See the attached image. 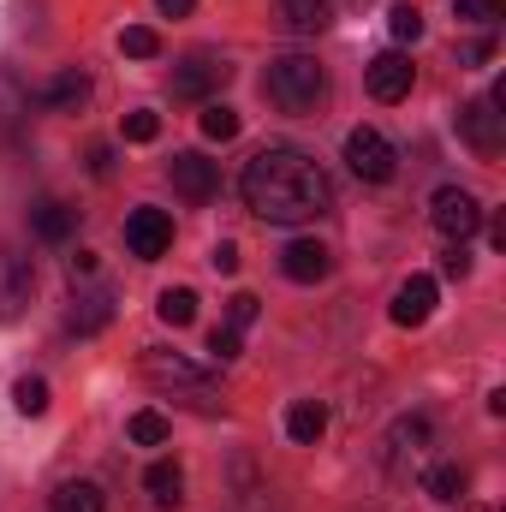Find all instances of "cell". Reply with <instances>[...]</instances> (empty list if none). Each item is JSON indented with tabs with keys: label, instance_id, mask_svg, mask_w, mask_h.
<instances>
[{
	"label": "cell",
	"instance_id": "obj_6",
	"mask_svg": "<svg viewBox=\"0 0 506 512\" xmlns=\"http://www.w3.org/2000/svg\"><path fill=\"white\" fill-rule=\"evenodd\" d=\"M429 441H435L429 417H399V423L387 429V441H381V465H387L393 477H405V471L429 453Z\"/></svg>",
	"mask_w": 506,
	"mask_h": 512
},
{
	"label": "cell",
	"instance_id": "obj_32",
	"mask_svg": "<svg viewBox=\"0 0 506 512\" xmlns=\"http://www.w3.org/2000/svg\"><path fill=\"white\" fill-rule=\"evenodd\" d=\"M209 352H215L221 364H233V358H239V328H227V322H221V328L209 334Z\"/></svg>",
	"mask_w": 506,
	"mask_h": 512
},
{
	"label": "cell",
	"instance_id": "obj_11",
	"mask_svg": "<svg viewBox=\"0 0 506 512\" xmlns=\"http://www.w3.org/2000/svg\"><path fill=\"white\" fill-rule=\"evenodd\" d=\"M108 322H114V292H108V286H84V292H72V310H66V328H72V334L90 340V334H102Z\"/></svg>",
	"mask_w": 506,
	"mask_h": 512
},
{
	"label": "cell",
	"instance_id": "obj_21",
	"mask_svg": "<svg viewBox=\"0 0 506 512\" xmlns=\"http://www.w3.org/2000/svg\"><path fill=\"white\" fill-rule=\"evenodd\" d=\"M48 512H102V489L90 477H72L48 495Z\"/></svg>",
	"mask_w": 506,
	"mask_h": 512
},
{
	"label": "cell",
	"instance_id": "obj_20",
	"mask_svg": "<svg viewBox=\"0 0 506 512\" xmlns=\"http://www.w3.org/2000/svg\"><path fill=\"white\" fill-rule=\"evenodd\" d=\"M143 489H149L155 507H179V501H185V471H179L173 459H155V465L143 471Z\"/></svg>",
	"mask_w": 506,
	"mask_h": 512
},
{
	"label": "cell",
	"instance_id": "obj_25",
	"mask_svg": "<svg viewBox=\"0 0 506 512\" xmlns=\"http://www.w3.org/2000/svg\"><path fill=\"white\" fill-rule=\"evenodd\" d=\"M239 126H245V120H239V114H233L227 102H209V108H203V137L227 143V137H239Z\"/></svg>",
	"mask_w": 506,
	"mask_h": 512
},
{
	"label": "cell",
	"instance_id": "obj_3",
	"mask_svg": "<svg viewBox=\"0 0 506 512\" xmlns=\"http://www.w3.org/2000/svg\"><path fill=\"white\" fill-rule=\"evenodd\" d=\"M262 96H268L280 114H316L322 96H328V72H322L310 54H280V60H268V72H262Z\"/></svg>",
	"mask_w": 506,
	"mask_h": 512
},
{
	"label": "cell",
	"instance_id": "obj_10",
	"mask_svg": "<svg viewBox=\"0 0 506 512\" xmlns=\"http://www.w3.org/2000/svg\"><path fill=\"white\" fill-rule=\"evenodd\" d=\"M173 191L185 197V203H209L215 191H221V173H215V161L209 155H197V149H185V155H173Z\"/></svg>",
	"mask_w": 506,
	"mask_h": 512
},
{
	"label": "cell",
	"instance_id": "obj_28",
	"mask_svg": "<svg viewBox=\"0 0 506 512\" xmlns=\"http://www.w3.org/2000/svg\"><path fill=\"white\" fill-rule=\"evenodd\" d=\"M387 30H393V42H417V36H423V12H417L411 0H399V6L387 12Z\"/></svg>",
	"mask_w": 506,
	"mask_h": 512
},
{
	"label": "cell",
	"instance_id": "obj_12",
	"mask_svg": "<svg viewBox=\"0 0 506 512\" xmlns=\"http://www.w3.org/2000/svg\"><path fill=\"white\" fill-rule=\"evenodd\" d=\"M411 78H417V72H411L405 54H376L370 72H364V84H370L376 102H405V96H411Z\"/></svg>",
	"mask_w": 506,
	"mask_h": 512
},
{
	"label": "cell",
	"instance_id": "obj_8",
	"mask_svg": "<svg viewBox=\"0 0 506 512\" xmlns=\"http://www.w3.org/2000/svg\"><path fill=\"white\" fill-rule=\"evenodd\" d=\"M227 78H233V66H227L221 54H191V60L173 72V96H185V102H209Z\"/></svg>",
	"mask_w": 506,
	"mask_h": 512
},
{
	"label": "cell",
	"instance_id": "obj_23",
	"mask_svg": "<svg viewBox=\"0 0 506 512\" xmlns=\"http://www.w3.org/2000/svg\"><path fill=\"white\" fill-rule=\"evenodd\" d=\"M155 316H161L167 328H191V322H197V292H191V286H167V292L155 298Z\"/></svg>",
	"mask_w": 506,
	"mask_h": 512
},
{
	"label": "cell",
	"instance_id": "obj_30",
	"mask_svg": "<svg viewBox=\"0 0 506 512\" xmlns=\"http://www.w3.org/2000/svg\"><path fill=\"white\" fill-rule=\"evenodd\" d=\"M256 310H262V304H256L251 292H233V298H227V328H239V334H245V328L256 322Z\"/></svg>",
	"mask_w": 506,
	"mask_h": 512
},
{
	"label": "cell",
	"instance_id": "obj_18",
	"mask_svg": "<svg viewBox=\"0 0 506 512\" xmlns=\"http://www.w3.org/2000/svg\"><path fill=\"white\" fill-rule=\"evenodd\" d=\"M30 292H36L30 262H6V280H0V322H18L24 304H30Z\"/></svg>",
	"mask_w": 506,
	"mask_h": 512
},
{
	"label": "cell",
	"instance_id": "obj_38",
	"mask_svg": "<svg viewBox=\"0 0 506 512\" xmlns=\"http://www.w3.org/2000/svg\"><path fill=\"white\" fill-rule=\"evenodd\" d=\"M489 54H495V42H489V36H483V42H471V48H465V54H459V60H465V66H483V60H489Z\"/></svg>",
	"mask_w": 506,
	"mask_h": 512
},
{
	"label": "cell",
	"instance_id": "obj_26",
	"mask_svg": "<svg viewBox=\"0 0 506 512\" xmlns=\"http://www.w3.org/2000/svg\"><path fill=\"white\" fill-rule=\"evenodd\" d=\"M12 405H18L24 417H42V411H48V382H42V376H24V382H12Z\"/></svg>",
	"mask_w": 506,
	"mask_h": 512
},
{
	"label": "cell",
	"instance_id": "obj_35",
	"mask_svg": "<svg viewBox=\"0 0 506 512\" xmlns=\"http://www.w3.org/2000/svg\"><path fill=\"white\" fill-rule=\"evenodd\" d=\"M441 274H447V280H465V274H471V256H465V245H453V251L441 256Z\"/></svg>",
	"mask_w": 506,
	"mask_h": 512
},
{
	"label": "cell",
	"instance_id": "obj_14",
	"mask_svg": "<svg viewBox=\"0 0 506 512\" xmlns=\"http://www.w3.org/2000/svg\"><path fill=\"white\" fill-rule=\"evenodd\" d=\"M84 102H90V78L84 72H60V78H48L30 96V108H42V114H78Z\"/></svg>",
	"mask_w": 506,
	"mask_h": 512
},
{
	"label": "cell",
	"instance_id": "obj_36",
	"mask_svg": "<svg viewBox=\"0 0 506 512\" xmlns=\"http://www.w3.org/2000/svg\"><path fill=\"white\" fill-rule=\"evenodd\" d=\"M66 274H72V286H78V280H90V274H96V251H78L72 262H66Z\"/></svg>",
	"mask_w": 506,
	"mask_h": 512
},
{
	"label": "cell",
	"instance_id": "obj_29",
	"mask_svg": "<svg viewBox=\"0 0 506 512\" xmlns=\"http://www.w3.org/2000/svg\"><path fill=\"white\" fill-rule=\"evenodd\" d=\"M120 54H131V60H155V54H161V36H155L149 24H131L126 36H120Z\"/></svg>",
	"mask_w": 506,
	"mask_h": 512
},
{
	"label": "cell",
	"instance_id": "obj_33",
	"mask_svg": "<svg viewBox=\"0 0 506 512\" xmlns=\"http://www.w3.org/2000/svg\"><path fill=\"white\" fill-rule=\"evenodd\" d=\"M453 12H459L465 24H495L501 6H495V0H453Z\"/></svg>",
	"mask_w": 506,
	"mask_h": 512
},
{
	"label": "cell",
	"instance_id": "obj_31",
	"mask_svg": "<svg viewBox=\"0 0 506 512\" xmlns=\"http://www.w3.org/2000/svg\"><path fill=\"white\" fill-rule=\"evenodd\" d=\"M155 131H161V120H155L149 108H137V114H126V143H155Z\"/></svg>",
	"mask_w": 506,
	"mask_h": 512
},
{
	"label": "cell",
	"instance_id": "obj_24",
	"mask_svg": "<svg viewBox=\"0 0 506 512\" xmlns=\"http://www.w3.org/2000/svg\"><path fill=\"white\" fill-rule=\"evenodd\" d=\"M423 495L441 501V507H453V501L465 495V465H435V471L423 477Z\"/></svg>",
	"mask_w": 506,
	"mask_h": 512
},
{
	"label": "cell",
	"instance_id": "obj_27",
	"mask_svg": "<svg viewBox=\"0 0 506 512\" xmlns=\"http://www.w3.org/2000/svg\"><path fill=\"white\" fill-rule=\"evenodd\" d=\"M126 435L137 447H161V441H167V417H161V411H137L126 423Z\"/></svg>",
	"mask_w": 506,
	"mask_h": 512
},
{
	"label": "cell",
	"instance_id": "obj_34",
	"mask_svg": "<svg viewBox=\"0 0 506 512\" xmlns=\"http://www.w3.org/2000/svg\"><path fill=\"white\" fill-rule=\"evenodd\" d=\"M209 262H215V274H239V245H233V239H221V245L209 251Z\"/></svg>",
	"mask_w": 506,
	"mask_h": 512
},
{
	"label": "cell",
	"instance_id": "obj_7",
	"mask_svg": "<svg viewBox=\"0 0 506 512\" xmlns=\"http://www.w3.org/2000/svg\"><path fill=\"white\" fill-rule=\"evenodd\" d=\"M459 137L477 149V155H501V90H489V96H477V102H465L459 108Z\"/></svg>",
	"mask_w": 506,
	"mask_h": 512
},
{
	"label": "cell",
	"instance_id": "obj_22",
	"mask_svg": "<svg viewBox=\"0 0 506 512\" xmlns=\"http://www.w3.org/2000/svg\"><path fill=\"white\" fill-rule=\"evenodd\" d=\"M24 114H30V90L12 72H0V137H12V131L24 126Z\"/></svg>",
	"mask_w": 506,
	"mask_h": 512
},
{
	"label": "cell",
	"instance_id": "obj_39",
	"mask_svg": "<svg viewBox=\"0 0 506 512\" xmlns=\"http://www.w3.org/2000/svg\"><path fill=\"white\" fill-rule=\"evenodd\" d=\"M155 6H161V18H185V12H191L197 0H155Z\"/></svg>",
	"mask_w": 506,
	"mask_h": 512
},
{
	"label": "cell",
	"instance_id": "obj_37",
	"mask_svg": "<svg viewBox=\"0 0 506 512\" xmlns=\"http://www.w3.org/2000/svg\"><path fill=\"white\" fill-rule=\"evenodd\" d=\"M90 173H96V179H108V173H114V149H108V143H96V149H90Z\"/></svg>",
	"mask_w": 506,
	"mask_h": 512
},
{
	"label": "cell",
	"instance_id": "obj_40",
	"mask_svg": "<svg viewBox=\"0 0 506 512\" xmlns=\"http://www.w3.org/2000/svg\"><path fill=\"white\" fill-rule=\"evenodd\" d=\"M477 512H501V507H477Z\"/></svg>",
	"mask_w": 506,
	"mask_h": 512
},
{
	"label": "cell",
	"instance_id": "obj_1",
	"mask_svg": "<svg viewBox=\"0 0 506 512\" xmlns=\"http://www.w3.org/2000/svg\"><path fill=\"white\" fill-rule=\"evenodd\" d=\"M239 191H245L251 215L256 221H268V227H304V221H316V215L334 209V185H328V173H322L304 149H292V143H268V149H256L251 161H245Z\"/></svg>",
	"mask_w": 506,
	"mask_h": 512
},
{
	"label": "cell",
	"instance_id": "obj_2",
	"mask_svg": "<svg viewBox=\"0 0 506 512\" xmlns=\"http://www.w3.org/2000/svg\"><path fill=\"white\" fill-rule=\"evenodd\" d=\"M143 376L149 387H161L167 399H179V405H191V411H221V382L203 370V364H191L185 352H167V346H149L143 352Z\"/></svg>",
	"mask_w": 506,
	"mask_h": 512
},
{
	"label": "cell",
	"instance_id": "obj_9",
	"mask_svg": "<svg viewBox=\"0 0 506 512\" xmlns=\"http://www.w3.org/2000/svg\"><path fill=\"white\" fill-rule=\"evenodd\" d=\"M126 245H131V256H137V262L167 256V245H173V215H167V209H131Z\"/></svg>",
	"mask_w": 506,
	"mask_h": 512
},
{
	"label": "cell",
	"instance_id": "obj_4",
	"mask_svg": "<svg viewBox=\"0 0 506 512\" xmlns=\"http://www.w3.org/2000/svg\"><path fill=\"white\" fill-rule=\"evenodd\" d=\"M429 221H435V233H441L447 245H465V239L483 227V203H477L471 191H459V185H441L435 203H429Z\"/></svg>",
	"mask_w": 506,
	"mask_h": 512
},
{
	"label": "cell",
	"instance_id": "obj_17",
	"mask_svg": "<svg viewBox=\"0 0 506 512\" xmlns=\"http://www.w3.org/2000/svg\"><path fill=\"white\" fill-rule=\"evenodd\" d=\"M274 18H280L286 30H298V36H316V30L334 24V6H328V0H280Z\"/></svg>",
	"mask_w": 506,
	"mask_h": 512
},
{
	"label": "cell",
	"instance_id": "obj_5",
	"mask_svg": "<svg viewBox=\"0 0 506 512\" xmlns=\"http://www.w3.org/2000/svg\"><path fill=\"white\" fill-rule=\"evenodd\" d=\"M346 161H352V173H358L364 185H387V179H393V167H399L393 143H387L376 126H358L352 137H346Z\"/></svg>",
	"mask_w": 506,
	"mask_h": 512
},
{
	"label": "cell",
	"instance_id": "obj_13",
	"mask_svg": "<svg viewBox=\"0 0 506 512\" xmlns=\"http://www.w3.org/2000/svg\"><path fill=\"white\" fill-rule=\"evenodd\" d=\"M328 268H334V256H328V245H316V239H292V245L280 251V274L298 280V286L328 280Z\"/></svg>",
	"mask_w": 506,
	"mask_h": 512
},
{
	"label": "cell",
	"instance_id": "obj_15",
	"mask_svg": "<svg viewBox=\"0 0 506 512\" xmlns=\"http://www.w3.org/2000/svg\"><path fill=\"white\" fill-rule=\"evenodd\" d=\"M435 316V280L429 274H411L399 292H393V322L399 328H423Z\"/></svg>",
	"mask_w": 506,
	"mask_h": 512
},
{
	"label": "cell",
	"instance_id": "obj_16",
	"mask_svg": "<svg viewBox=\"0 0 506 512\" xmlns=\"http://www.w3.org/2000/svg\"><path fill=\"white\" fill-rule=\"evenodd\" d=\"M72 227H78V209H66V203H54V197L30 203V233H36L42 245H66Z\"/></svg>",
	"mask_w": 506,
	"mask_h": 512
},
{
	"label": "cell",
	"instance_id": "obj_19",
	"mask_svg": "<svg viewBox=\"0 0 506 512\" xmlns=\"http://www.w3.org/2000/svg\"><path fill=\"white\" fill-rule=\"evenodd\" d=\"M322 429H328V405H322V399H298V405L286 411V435H292L298 447H316Z\"/></svg>",
	"mask_w": 506,
	"mask_h": 512
}]
</instances>
